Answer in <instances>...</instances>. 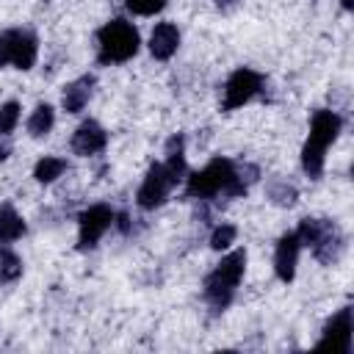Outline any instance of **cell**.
Segmentation results:
<instances>
[{
	"label": "cell",
	"mask_w": 354,
	"mask_h": 354,
	"mask_svg": "<svg viewBox=\"0 0 354 354\" xmlns=\"http://www.w3.org/2000/svg\"><path fill=\"white\" fill-rule=\"evenodd\" d=\"M249 188L238 180L235 160L230 158H213L205 169L185 174V196L191 199H213V196H243Z\"/></svg>",
	"instance_id": "6da1fadb"
},
{
	"label": "cell",
	"mask_w": 354,
	"mask_h": 354,
	"mask_svg": "<svg viewBox=\"0 0 354 354\" xmlns=\"http://www.w3.org/2000/svg\"><path fill=\"white\" fill-rule=\"evenodd\" d=\"M343 122L335 111L318 108L310 116V133L307 141L301 147V169L310 180H318L324 174V160H326V149L335 144L337 133H340Z\"/></svg>",
	"instance_id": "7a4b0ae2"
},
{
	"label": "cell",
	"mask_w": 354,
	"mask_h": 354,
	"mask_svg": "<svg viewBox=\"0 0 354 354\" xmlns=\"http://www.w3.org/2000/svg\"><path fill=\"white\" fill-rule=\"evenodd\" d=\"M243 271H246V252L235 249V252L224 254L221 263L205 277V290L202 293H205V301L216 313L230 307V301H232V296H235V290L243 279Z\"/></svg>",
	"instance_id": "3957f363"
},
{
	"label": "cell",
	"mask_w": 354,
	"mask_h": 354,
	"mask_svg": "<svg viewBox=\"0 0 354 354\" xmlns=\"http://www.w3.org/2000/svg\"><path fill=\"white\" fill-rule=\"evenodd\" d=\"M141 47L138 30L124 17L108 19L97 30V61L100 64H124L130 61Z\"/></svg>",
	"instance_id": "277c9868"
},
{
	"label": "cell",
	"mask_w": 354,
	"mask_h": 354,
	"mask_svg": "<svg viewBox=\"0 0 354 354\" xmlns=\"http://www.w3.org/2000/svg\"><path fill=\"white\" fill-rule=\"evenodd\" d=\"M296 235H299L301 246L313 249V254L326 266H332L343 252V235H340L337 224L329 218H301Z\"/></svg>",
	"instance_id": "5b68a950"
},
{
	"label": "cell",
	"mask_w": 354,
	"mask_h": 354,
	"mask_svg": "<svg viewBox=\"0 0 354 354\" xmlns=\"http://www.w3.org/2000/svg\"><path fill=\"white\" fill-rule=\"evenodd\" d=\"M39 58V39L25 28H11L0 33V66L30 69Z\"/></svg>",
	"instance_id": "8992f818"
},
{
	"label": "cell",
	"mask_w": 354,
	"mask_h": 354,
	"mask_svg": "<svg viewBox=\"0 0 354 354\" xmlns=\"http://www.w3.org/2000/svg\"><path fill=\"white\" fill-rule=\"evenodd\" d=\"M174 185H180V183L171 177V171L166 169V163H152L147 169L144 180H141L138 191H136V205L141 210H155V207H160L169 199V194L174 191Z\"/></svg>",
	"instance_id": "52a82bcc"
},
{
	"label": "cell",
	"mask_w": 354,
	"mask_h": 354,
	"mask_svg": "<svg viewBox=\"0 0 354 354\" xmlns=\"http://www.w3.org/2000/svg\"><path fill=\"white\" fill-rule=\"evenodd\" d=\"M263 75L249 69V66H238L227 83H224V100H221V108L224 111H235V108H243L246 102H252L260 91H263Z\"/></svg>",
	"instance_id": "ba28073f"
},
{
	"label": "cell",
	"mask_w": 354,
	"mask_h": 354,
	"mask_svg": "<svg viewBox=\"0 0 354 354\" xmlns=\"http://www.w3.org/2000/svg\"><path fill=\"white\" fill-rule=\"evenodd\" d=\"M113 210L108 205H91L77 216V249H94L113 227Z\"/></svg>",
	"instance_id": "9c48e42d"
},
{
	"label": "cell",
	"mask_w": 354,
	"mask_h": 354,
	"mask_svg": "<svg viewBox=\"0 0 354 354\" xmlns=\"http://www.w3.org/2000/svg\"><path fill=\"white\" fill-rule=\"evenodd\" d=\"M351 307L337 310L326 324L324 335L318 340V348H332L335 354H348L351 351Z\"/></svg>",
	"instance_id": "30bf717a"
},
{
	"label": "cell",
	"mask_w": 354,
	"mask_h": 354,
	"mask_svg": "<svg viewBox=\"0 0 354 354\" xmlns=\"http://www.w3.org/2000/svg\"><path fill=\"white\" fill-rule=\"evenodd\" d=\"M299 252H301V241L293 232H285L279 241H277V249H274V271L282 282H293L296 277V266H299Z\"/></svg>",
	"instance_id": "8fae6325"
},
{
	"label": "cell",
	"mask_w": 354,
	"mask_h": 354,
	"mask_svg": "<svg viewBox=\"0 0 354 354\" xmlns=\"http://www.w3.org/2000/svg\"><path fill=\"white\" fill-rule=\"evenodd\" d=\"M108 144V133L102 130L100 122L94 119H86L77 124V130L72 133V152L80 155V158H88V155H97L102 152Z\"/></svg>",
	"instance_id": "7c38bea8"
},
{
	"label": "cell",
	"mask_w": 354,
	"mask_h": 354,
	"mask_svg": "<svg viewBox=\"0 0 354 354\" xmlns=\"http://www.w3.org/2000/svg\"><path fill=\"white\" fill-rule=\"evenodd\" d=\"M180 47V28L174 22H158L149 33V53L158 61H169Z\"/></svg>",
	"instance_id": "4fadbf2b"
},
{
	"label": "cell",
	"mask_w": 354,
	"mask_h": 354,
	"mask_svg": "<svg viewBox=\"0 0 354 354\" xmlns=\"http://www.w3.org/2000/svg\"><path fill=\"white\" fill-rule=\"evenodd\" d=\"M94 94V75H80L77 80L66 83L61 91V105L66 113H80Z\"/></svg>",
	"instance_id": "5bb4252c"
},
{
	"label": "cell",
	"mask_w": 354,
	"mask_h": 354,
	"mask_svg": "<svg viewBox=\"0 0 354 354\" xmlns=\"http://www.w3.org/2000/svg\"><path fill=\"white\" fill-rule=\"evenodd\" d=\"M25 235V218L14 210V205H0V246H11Z\"/></svg>",
	"instance_id": "9a60e30c"
},
{
	"label": "cell",
	"mask_w": 354,
	"mask_h": 354,
	"mask_svg": "<svg viewBox=\"0 0 354 354\" xmlns=\"http://www.w3.org/2000/svg\"><path fill=\"white\" fill-rule=\"evenodd\" d=\"M166 169L171 171V177L177 180V183H183L185 180V174H188V166H185V138L183 136H171L169 141H166Z\"/></svg>",
	"instance_id": "2e32d148"
},
{
	"label": "cell",
	"mask_w": 354,
	"mask_h": 354,
	"mask_svg": "<svg viewBox=\"0 0 354 354\" xmlns=\"http://www.w3.org/2000/svg\"><path fill=\"white\" fill-rule=\"evenodd\" d=\"M53 124H55V111L47 102L36 105L33 113L28 116V133H30V138H44L53 130Z\"/></svg>",
	"instance_id": "e0dca14e"
},
{
	"label": "cell",
	"mask_w": 354,
	"mask_h": 354,
	"mask_svg": "<svg viewBox=\"0 0 354 354\" xmlns=\"http://www.w3.org/2000/svg\"><path fill=\"white\" fill-rule=\"evenodd\" d=\"M66 171V160L64 158H55V155H44L36 166H33V177H36V183H55L61 174Z\"/></svg>",
	"instance_id": "ac0fdd59"
},
{
	"label": "cell",
	"mask_w": 354,
	"mask_h": 354,
	"mask_svg": "<svg viewBox=\"0 0 354 354\" xmlns=\"http://www.w3.org/2000/svg\"><path fill=\"white\" fill-rule=\"evenodd\" d=\"M22 277V260L11 246H0V285H11Z\"/></svg>",
	"instance_id": "d6986e66"
},
{
	"label": "cell",
	"mask_w": 354,
	"mask_h": 354,
	"mask_svg": "<svg viewBox=\"0 0 354 354\" xmlns=\"http://www.w3.org/2000/svg\"><path fill=\"white\" fill-rule=\"evenodd\" d=\"M266 191H268V199L279 207H290L296 202V188L288 180H271Z\"/></svg>",
	"instance_id": "ffe728a7"
},
{
	"label": "cell",
	"mask_w": 354,
	"mask_h": 354,
	"mask_svg": "<svg viewBox=\"0 0 354 354\" xmlns=\"http://www.w3.org/2000/svg\"><path fill=\"white\" fill-rule=\"evenodd\" d=\"M19 102H3L0 105V138H8L14 133V127L19 124Z\"/></svg>",
	"instance_id": "44dd1931"
},
{
	"label": "cell",
	"mask_w": 354,
	"mask_h": 354,
	"mask_svg": "<svg viewBox=\"0 0 354 354\" xmlns=\"http://www.w3.org/2000/svg\"><path fill=\"white\" fill-rule=\"evenodd\" d=\"M235 238H238V227H235V224H218V227L210 232V246H213L216 252H224V249H230V246L235 243Z\"/></svg>",
	"instance_id": "7402d4cb"
},
{
	"label": "cell",
	"mask_w": 354,
	"mask_h": 354,
	"mask_svg": "<svg viewBox=\"0 0 354 354\" xmlns=\"http://www.w3.org/2000/svg\"><path fill=\"white\" fill-rule=\"evenodd\" d=\"M127 11L130 14H138V17H152L158 11H163L166 0H124Z\"/></svg>",
	"instance_id": "603a6c76"
},
{
	"label": "cell",
	"mask_w": 354,
	"mask_h": 354,
	"mask_svg": "<svg viewBox=\"0 0 354 354\" xmlns=\"http://www.w3.org/2000/svg\"><path fill=\"white\" fill-rule=\"evenodd\" d=\"M8 152H11V147H8V144H0V160H6Z\"/></svg>",
	"instance_id": "cb8c5ba5"
},
{
	"label": "cell",
	"mask_w": 354,
	"mask_h": 354,
	"mask_svg": "<svg viewBox=\"0 0 354 354\" xmlns=\"http://www.w3.org/2000/svg\"><path fill=\"white\" fill-rule=\"evenodd\" d=\"M216 3H218V6H221V8H230V6H235V3H238V0H216Z\"/></svg>",
	"instance_id": "d4e9b609"
},
{
	"label": "cell",
	"mask_w": 354,
	"mask_h": 354,
	"mask_svg": "<svg viewBox=\"0 0 354 354\" xmlns=\"http://www.w3.org/2000/svg\"><path fill=\"white\" fill-rule=\"evenodd\" d=\"M340 3H343V8H346V11L351 8V0H340Z\"/></svg>",
	"instance_id": "484cf974"
}]
</instances>
